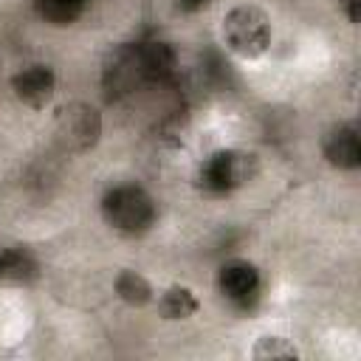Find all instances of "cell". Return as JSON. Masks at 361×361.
<instances>
[{"label":"cell","instance_id":"obj_1","mask_svg":"<svg viewBox=\"0 0 361 361\" xmlns=\"http://www.w3.org/2000/svg\"><path fill=\"white\" fill-rule=\"evenodd\" d=\"M102 217L104 223L124 234V237H141L147 234L158 220L155 197L138 186V183H116L102 195Z\"/></svg>","mask_w":361,"mask_h":361},{"label":"cell","instance_id":"obj_2","mask_svg":"<svg viewBox=\"0 0 361 361\" xmlns=\"http://www.w3.org/2000/svg\"><path fill=\"white\" fill-rule=\"evenodd\" d=\"M220 37L226 48L240 59H257L271 48L274 39L271 17L254 3H240L223 14Z\"/></svg>","mask_w":361,"mask_h":361},{"label":"cell","instance_id":"obj_3","mask_svg":"<svg viewBox=\"0 0 361 361\" xmlns=\"http://www.w3.org/2000/svg\"><path fill=\"white\" fill-rule=\"evenodd\" d=\"M259 172V161L245 149H217L203 158L197 166V189L209 197H226L245 183H251Z\"/></svg>","mask_w":361,"mask_h":361},{"label":"cell","instance_id":"obj_4","mask_svg":"<svg viewBox=\"0 0 361 361\" xmlns=\"http://www.w3.org/2000/svg\"><path fill=\"white\" fill-rule=\"evenodd\" d=\"M102 135V116L87 102H68L54 113V138L68 152H87Z\"/></svg>","mask_w":361,"mask_h":361},{"label":"cell","instance_id":"obj_5","mask_svg":"<svg viewBox=\"0 0 361 361\" xmlns=\"http://www.w3.org/2000/svg\"><path fill=\"white\" fill-rule=\"evenodd\" d=\"M217 290L231 307L248 310L262 293V274L248 259H228L217 271Z\"/></svg>","mask_w":361,"mask_h":361},{"label":"cell","instance_id":"obj_6","mask_svg":"<svg viewBox=\"0 0 361 361\" xmlns=\"http://www.w3.org/2000/svg\"><path fill=\"white\" fill-rule=\"evenodd\" d=\"M11 90L20 104L31 110H42L45 104H51L56 93V73L45 62H31L11 76Z\"/></svg>","mask_w":361,"mask_h":361},{"label":"cell","instance_id":"obj_7","mask_svg":"<svg viewBox=\"0 0 361 361\" xmlns=\"http://www.w3.org/2000/svg\"><path fill=\"white\" fill-rule=\"evenodd\" d=\"M322 155L330 166L353 172L361 166V135L355 121H336L322 135Z\"/></svg>","mask_w":361,"mask_h":361},{"label":"cell","instance_id":"obj_8","mask_svg":"<svg viewBox=\"0 0 361 361\" xmlns=\"http://www.w3.org/2000/svg\"><path fill=\"white\" fill-rule=\"evenodd\" d=\"M37 274H39V265L28 248L0 243V282L28 285L31 279H37Z\"/></svg>","mask_w":361,"mask_h":361},{"label":"cell","instance_id":"obj_9","mask_svg":"<svg viewBox=\"0 0 361 361\" xmlns=\"http://www.w3.org/2000/svg\"><path fill=\"white\" fill-rule=\"evenodd\" d=\"M197 307H200V302H197L195 290L186 288V285H169V288L158 296V313H161V319H166V322L192 319V316L197 313Z\"/></svg>","mask_w":361,"mask_h":361},{"label":"cell","instance_id":"obj_10","mask_svg":"<svg viewBox=\"0 0 361 361\" xmlns=\"http://www.w3.org/2000/svg\"><path fill=\"white\" fill-rule=\"evenodd\" d=\"M31 6L42 23L65 28V25H73L87 11L90 0H31Z\"/></svg>","mask_w":361,"mask_h":361},{"label":"cell","instance_id":"obj_11","mask_svg":"<svg viewBox=\"0 0 361 361\" xmlns=\"http://www.w3.org/2000/svg\"><path fill=\"white\" fill-rule=\"evenodd\" d=\"M113 290H116V296H118L124 305H130V307H144V305H149V302L155 299L152 285L147 282V276L138 274V271H130V268L118 271V276H116V282H113Z\"/></svg>","mask_w":361,"mask_h":361},{"label":"cell","instance_id":"obj_12","mask_svg":"<svg viewBox=\"0 0 361 361\" xmlns=\"http://www.w3.org/2000/svg\"><path fill=\"white\" fill-rule=\"evenodd\" d=\"M254 358H299V350L282 336H262L251 347Z\"/></svg>","mask_w":361,"mask_h":361},{"label":"cell","instance_id":"obj_13","mask_svg":"<svg viewBox=\"0 0 361 361\" xmlns=\"http://www.w3.org/2000/svg\"><path fill=\"white\" fill-rule=\"evenodd\" d=\"M338 8L344 11V17L355 25L358 23V14H361V0H338Z\"/></svg>","mask_w":361,"mask_h":361},{"label":"cell","instance_id":"obj_14","mask_svg":"<svg viewBox=\"0 0 361 361\" xmlns=\"http://www.w3.org/2000/svg\"><path fill=\"white\" fill-rule=\"evenodd\" d=\"M209 3H212V0H175V8L183 11V14H195V11L206 8Z\"/></svg>","mask_w":361,"mask_h":361}]
</instances>
